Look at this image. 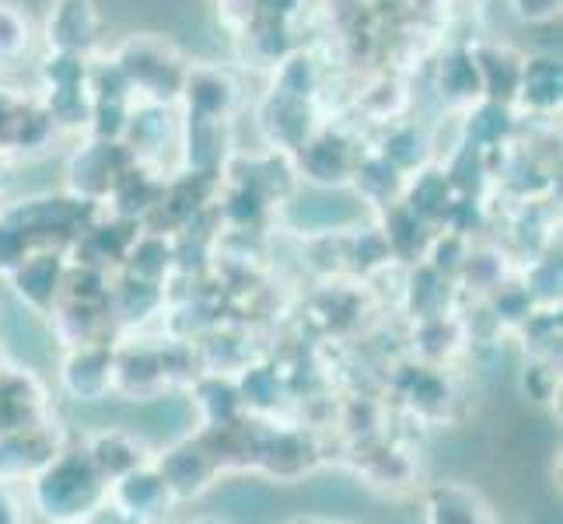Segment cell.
I'll return each mask as SVG.
<instances>
[{"label": "cell", "instance_id": "7a4b0ae2", "mask_svg": "<svg viewBox=\"0 0 563 524\" xmlns=\"http://www.w3.org/2000/svg\"><path fill=\"white\" fill-rule=\"evenodd\" d=\"M351 213H354V207L346 197H329V192H319V197L301 200L295 218L305 224H333V221H346Z\"/></svg>", "mask_w": 563, "mask_h": 524}, {"label": "cell", "instance_id": "6da1fadb", "mask_svg": "<svg viewBox=\"0 0 563 524\" xmlns=\"http://www.w3.org/2000/svg\"><path fill=\"white\" fill-rule=\"evenodd\" d=\"M0 325H4V339L11 343V349H18L25 360H46V354H49L46 333L38 328V322L29 312L8 304L4 308V322H0Z\"/></svg>", "mask_w": 563, "mask_h": 524}, {"label": "cell", "instance_id": "3957f363", "mask_svg": "<svg viewBox=\"0 0 563 524\" xmlns=\"http://www.w3.org/2000/svg\"><path fill=\"white\" fill-rule=\"evenodd\" d=\"M224 508L235 514H256L266 508V493L260 487H249V482H235V487L224 490Z\"/></svg>", "mask_w": 563, "mask_h": 524}]
</instances>
